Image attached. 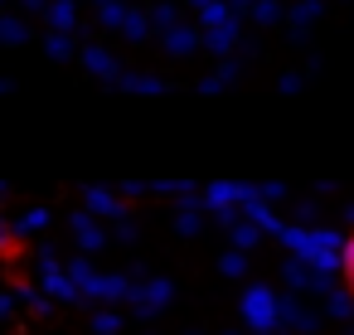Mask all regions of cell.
<instances>
[{
    "label": "cell",
    "instance_id": "obj_1",
    "mask_svg": "<svg viewBox=\"0 0 354 335\" xmlns=\"http://www.w3.org/2000/svg\"><path fill=\"white\" fill-rule=\"evenodd\" d=\"M339 272H344V287H349V296H354V233L344 238V253H339Z\"/></svg>",
    "mask_w": 354,
    "mask_h": 335
}]
</instances>
